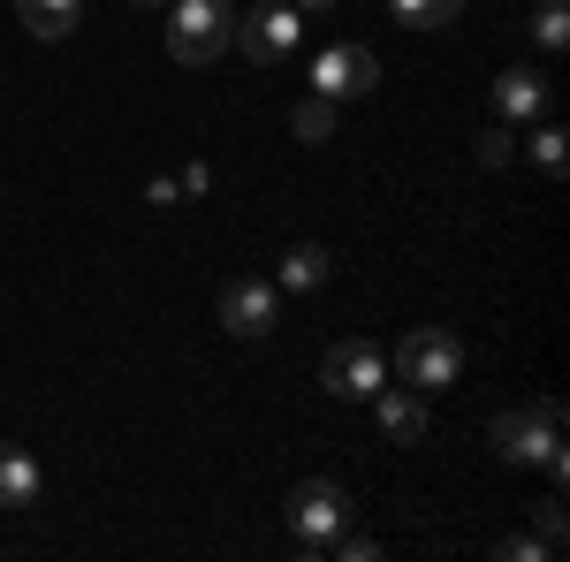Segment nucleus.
<instances>
[{
    "mask_svg": "<svg viewBox=\"0 0 570 562\" xmlns=\"http://www.w3.org/2000/svg\"><path fill=\"white\" fill-rule=\"evenodd\" d=\"M297 16H335V0H289Z\"/></svg>",
    "mask_w": 570,
    "mask_h": 562,
    "instance_id": "23",
    "label": "nucleus"
},
{
    "mask_svg": "<svg viewBox=\"0 0 570 562\" xmlns=\"http://www.w3.org/2000/svg\"><path fill=\"white\" fill-rule=\"evenodd\" d=\"M289 130L305 137V145H327V137H335V99H320V91L297 99V107H289Z\"/></svg>",
    "mask_w": 570,
    "mask_h": 562,
    "instance_id": "15",
    "label": "nucleus"
},
{
    "mask_svg": "<svg viewBox=\"0 0 570 562\" xmlns=\"http://www.w3.org/2000/svg\"><path fill=\"white\" fill-rule=\"evenodd\" d=\"M532 39L548 46V53H563L570 46V0H540L532 8Z\"/></svg>",
    "mask_w": 570,
    "mask_h": 562,
    "instance_id": "18",
    "label": "nucleus"
},
{
    "mask_svg": "<svg viewBox=\"0 0 570 562\" xmlns=\"http://www.w3.org/2000/svg\"><path fill=\"white\" fill-rule=\"evenodd\" d=\"M373 418H381V433L389 441H426V395H411V388H381L373 395Z\"/></svg>",
    "mask_w": 570,
    "mask_h": 562,
    "instance_id": "10",
    "label": "nucleus"
},
{
    "mask_svg": "<svg viewBox=\"0 0 570 562\" xmlns=\"http://www.w3.org/2000/svg\"><path fill=\"white\" fill-rule=\"evenodd\" d=\"M472 160H480V168H510V160H518V122L480 130V137H472Z\"/></svg>",
    "mask_w": 570,
    "mask_h": 562,
    "instance_id": "17",
    "label": "nucleus"
},
{
    "mask_svg": "<svg viewBox=\"0 0 570 562\" xmlns=\"http://www.w3.org/2000/svg\"><path fill=\"white\" fill-rule=\"evenodd\" d=\"M494 115L502 122H540L548 115V77L540 69H502L494 77Z\"/></svg>",
    "mask_w": 570,
    "mask_h": 562,
    "instance_id": "9",
    "label": "nucleus"
},
{
    "mask_svg": "<svg viewBox=\"0 0 570 562\" xmlns=\"http://www.w3.org/2000/svg\"><path fill=\"white\" fill-rule=\"evenodd\" d=\"M320 381L343 395V403H373V395L389 388V349L365 343V335H351V343H327V357H320Z\"/></svg>",
    "mask_w": 570,
    "mask_h": 562,
    "instance_id": "5",
    "label": "nucleus"
},
{
    "mask_svg": "<svg viewBox=\"0 0 570 562\" xmlns=\"http://www.w3.org/2000/svg\"><path fill=\"white\" fill-rule=\"evenodd\" d=\"M145 198H153V206H176L183 183H176V175H153V183H145Z\"/></svg>",
    "mask_w": 570,
    "mask_h": 562,
    "instance_id": "22",
    "label": "nucleus"
},
{
    "mask_svg": "<svg viewBox=\"0 0 570 562\" xmlns=\"http://www.w3.org/2000/svg\"><path fill=\"white\" fill-rule=\"evenodd\" d=\"M395 23H411V31H449L456 16H464V0H389Z\"/></svg>",
    "mask_w": 570,
    "mask_h": 562,
    "instance_id": "14",
    "label": "nucleus"
},
{
    "mask_svg": "<svg viewBox=\"0 0 570 562\" xmlns=\"http://www.w3.org/2000/svg\"><path fill=\"white\" fill-rule=\"evenodd\" d=\"M236 46H244L259 69H282V61L305 46V16H297L289 0H266V8H252V16H236Z\"/></svg>",
    "mask_w": 570,
    "mask_h": 562,
    "instance_id": "6",
    "label": "nucleus"
},
{
    "mask_svg": "<svg viewBox=\"0 0 570 562\" xmlns=\"http://www.w3.org/2000/svg\"><path fill=\"white\" fill-rule=\"evenodd\" d=\"M130 8H145V16H160V8H168V0H130Z\"/></svg>",
    "mask_w": 570,
    "mask_h": 562,
    "instance_id": "24",
    "label": "nucleus"
},
{
    "mask_svg": "<svg viewBox=\"0 0 570 562\" xmlns=\"http://www.w3.org/2000/svg\"><path fill=\"white\" fill-rule=\"evenodd\" d=\"M220 327L236 335V343H259L282 327V289L266 282V274H244V282H228L220 289Z\"/></svg>",
    "mask_w": 570,
    "mask_h": 562,
    "instance_id": "7",
    "label": "nucleus"
},
{
    "mask_svg": "<svg viewBox=\"0 0 570 562\" xmlns=\"http://www.w3.org/2000/svg\"><path fill=\"white\" fill-rule=\"evenodd\" d=\"M563 494H548V502H540V510H532V540H540V548H548V555H563Z\"/></svg>",
    "mask_w": 570,
    "mask_h": 562,
    "instance_id": "19",
    "label": "nucleus"
},
{
    "mask_svg": "<svg viewBox=\"0 0 570 562\" xmlns=\"http://www.w3.org/2000/svg\"><path fill=\"white\" fill-rule=\"evenodd\" d=\"M494 555L502 562H548V548H540L532 532H510V540H494Z\"/></svg>",
    "mask_w": 570,
    "mask_h": 562,
    "instance_id": "20",
    "label": "nucleus"
},
{
    "mask_svg": "<svg viewBox=\"0 0 570 562\" xmlns=\"http://www.w3.org/2000/svg\"><path fill=\"white\" fill-rule=\"evenodd\" d=\"M282 517H289V540L305 555H327L351 532V494H343V479H297L289 502H282Z\"/></svg>",
    "mask_w": 570,
    "mask_h": 562,
    "instance_id": "2",
    "label": "nucleus"
},
{
    "mask_svg": "<svg viewBox=\"0 0 570 562\" xmlns=\"http://www.w3.org/2000/svg\"><path fill=\"white\" fill-rule=\"evenodd\" d=\"M16 16L31 23V39H46V46H61L77 23H85V0H16Z\"/></svg>",
    "mask_w": 570,
    "mask_h": 562,
    "instance_id": "12",
    "label": "nucleus"
},
{
    "mask_svg": "<svg viewBox=\"0 0 570 562\" xmlns=\"http://www.w3.org/2000/svg\"><path fill=\"white\" fill-rule=\"evenodd\" d=\"M327 274H335V252H327V244H289V252H282V282H274V289L312 297V289H327Z\"/></svg>",
    "mask_w": 570,
    "mask_h": 562,
    "instance_id": "11",
    "label": "nucleus"
},
{
    "mask_svg": "<svg viewBox=\"0 0 570 562\" xmlns=\"http://www.w3.org/2000/svg\"><path fill=\"white\" fill-rule=\"evenodd\" d=\"M494 456L502 464H540V472L563 486L570 479V456H563V403H518V411H502L494 418Z\"/></svg>",
    "mask_w": 570,
    "mask_h": 562,
    "instance_id": "1",
    "label": "nucleus"
},
{
    "mask_svg": "<svg viewBox=\"0 0 570 562\" xmlns=\"http://www.w3.org/2000/svg\"><path fill=\"white\" fill-rule=\"evenodd\" d=\"M373 85H381V61H373L365 46H327V53L312 61V91L335 99V107H343V99H365Z\"/></svg>",
    "mask_w": 570,
    "mask_h": 562,
    "instance_id": "8",
    "label": "nucleus"
},
{
    "mask_svg": "<svg viewBox=\"0 0 570 562\" xmlns=\"http://www.w3.org/2000/svg\"><path fill=\"white\" fill-rule=\"evenodd\" d=\"M31 502H39V464L16 441H0V510H31Z\"/></svg>",
    "mask_w": 570,
    "mask_h": 562,
    "instance_id": "13",
    "label": "nucleus"
},
{
    "mask_svg": "<svg viewBox=\"0 0 570 562\" xmlns=\"http://www.w3.org/2000/svg\"><path fill=\"white\" fill-rule=\"evenodd\" d=\"M525 152H532V168H540V175H563V160H570V137L556 130V122H532Z\"/></svg>",
    "mask_w": 570,
    "mask_h": 562,
    "instance_id": "16",
    "label": "nucleus"
},
{
    "mask_svg": "<svg viewBox=\"0 0 570 562\" xmlns=\"http://www.w3.org/2000/svg\"><path fill=\"white\" fill-rule=\"evenodd\" d=\"M160 16H168V53L190 61V69H206L236 46V8L228 0H168Z\"/></svg>",
    "mask_w": 570,
    "mask_h": 562,
    "instance_id": "3",
    "label": "nucleus"
},
{
    "mask_svg": "<svg viewBox=\"0 0 570 562\" xmlns=\"http://www.w3.org/2000/svg\"><path fill=\"white\" fill-rule=\"evenodd\" d=\"M389 373H403V388L411 395H441L464 381V343L449 335V327H411L403 343H395Z\"/></svg>",
    "mask_w": 570,
    "mask_h": 562,
    "instance_id": "4",
    "label": "nucleus"
},
{
    "mask_svg": "<svg viewBox=\"0 0 570 562\" xmlns=\"http://www.w3.org/2000/svg\"><path fill=\"white\" fill-rule=\"evenodd\" d=\"M327 555H343V562H373V555H381V540H365V532H343V540H335Z\"/></svg>",
    "mask_w": 570,
    "mask_h": 562,
    "instance_id": "21",
    "label": "nucleus"
}]
</instances>
